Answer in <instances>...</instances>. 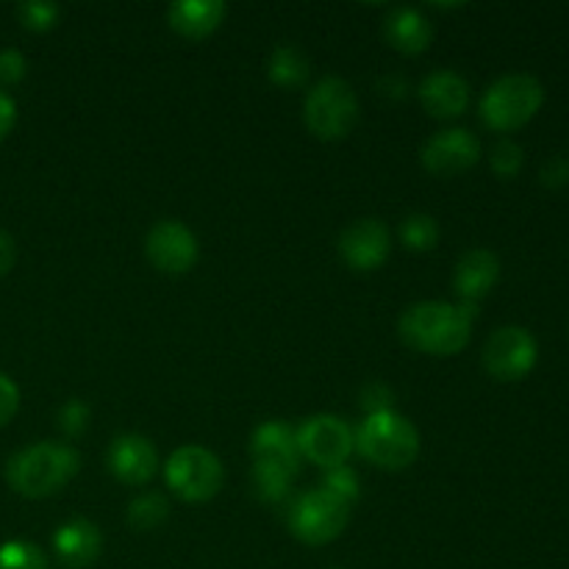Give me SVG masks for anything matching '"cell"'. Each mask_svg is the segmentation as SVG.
Instances as JSON below:
<instances>
[{"mask_svg": "<svg viewBox=\"0 0 569 569\" xmlns=\"http://www.w3.org/2000/svg\"><path fill=\"white\" fill-rule=\"evenodd\" d=\"M267 76L281 89H300L311 76V64L298 44H278L267 64Z\"/></svg>", "mask_w": 569, "mask_h": 569, "instance_id": "ffe728a7", "label": "cell"}, {"mask_svg": "<svg viewBox=\"0 0 569 569\" xmlns=\"http://www.w3.org/2000/svg\"><path fill=\"white\" fill-rule=\"evenodd\" d=\"M106 465L117 481L128 483V487H142L159 470V456H156L153 442L144 439L142 433H120L111 442Z\"/></svg>", "mask_w": 569, "mask_h": 569, "instance_id": "4fadbf2b", "label": "cell"}, {"mask_svg": "<svg viewBox=\"0 0 569 569\" xmlns=\"http://www.w3.org/2000/svg\"><path fill=\"white\" fill-rule=\"evenodd\" d=\"M250 453H253V465L278 467V470L298 476V439H295V428H289L287 422L270 420L256 428L253 439H250Z\"/></svg>", "mask_w": 569, "mask_h": 569, "instance_id": "e0dca14e", "label": "cell"}, {"mask_svg": "<svg viewBox=\"0 0 569 569\" xmlns=\"http://www.w3.org/2000/svg\"><path fill=\"white\" fill-rule=\"evenodd\" d=\"M422 167L439 178L459 176V172L470 170L478 159H481V142L467 128H448L439 131L422 144Z\"/></svg>", "mask_w": 569, "mask_h": 569, "instance_id": "7c38bea8", "label": "cell"}, {"mask_svg": "<svg viewBox=\"0 0 569 569\" xmlns=\"http://www.w3.org/2000/svg\"><path fill=\"white\" fill-rule=\"evenodd\" d=\"M14 122H17V103L11 100V94H6L3 89H0V142L9 137Z\"/></svg>", "mask_w": 569, "mask_h": 569, "instance_id": "d6a6232c", "label": "cell"}, {"mask_svg": "<svg viewBox=\"0 0 569 569\" xmlns=\"http://www.w3.org/2000/svg\"><path fill=\"white\" fill-rule=\"evenodd\" d=\"M361 409L367 415H383V411H395V392L381 381H372L361 389Z\"/></svg>", "mask_w": 569, "mask_h": 569, "instance_id": "f1b7e54d", "label": "cell"}, {"mask_svg": "<svg viewBox=\"0 0 569 569\" xmlns=\"http://www.w3.org/2000/svg\"><path fill=\"white\" fill-rule=\"evenodd\" d=\"M61 9L59 3H48V0H28V3L17 6V20L22 28L33 33H44L59 22Z\"/></svg>", "mask_w": 569, "mask_h": 569, "instance_id": "d4e9b609", "label": "cell"}, {"mask_svg": "<svg viewBox=\"0 0 569 569\" xmlns=\"http://www.w3.org/2000/svg\"><path fill=\"white\" fill-rule=\"evenodd\" d=\"M537 339L522 326H503L489 333L483 345V370L495 381H520L537 367Z\"/></svg>", "mask_w": 569, "mask_h": 569, "instance_id": "ba28073f", "label": "cell"}, {"mask_svg": "<svg viewBox=\"0 0 569 569\" xmlns=\"http://www.w3.org/2000/svg\"><path fill=\"white\" fill-rule=\"evenodd\" d=\"M20 409V389L6 372H0V428L9 426Z\"/></svg>", "mask_w": 569, "mask_h": 569, "instance_id": "4dcf8cb0", "label": "cell"}, {"mask_svg": "<svg viewBox=\"0 0 569 569\" xmlns=\"http://www.w3.org/2000/svg\"><path fill=\"white\" fill-rule=\"evenodd\" d=\"M478 306L422 300L409 306L398 322L400 339L417 353L453 356L467 348L476 326Z\"/></svg>", "mask_w": 569, "mask_h": 569, "instance_id": "6da1fadb", "label": "cell"}, {"mask_svg": "<svg viewBox=\"0 0 569 569\" xmlns=\"http://www.w3.org/2000/svg\"><path fill=\"white\" fill-rule=\"evenodd\" d=\"M545 103V87L537 76L511 72L498 78L481 98V120L500 133L517 131L537 117Z\"/></svg>", "mask_w": 569, "mask_h": 569, "instance_id": "277c9868", "label": "cell"}, {"mask_svg": "<svg viewBox=\"0 0 569 569\" xmlns=\"http://www.w3.org/2000/svg\"><path fill=\"white\" fill-rule=\"evenodd\" d=\"M545 187L550 189H559L569 183V159L567 156H550L548 161L542 164V172H539Z\"/></svg>", "mask_w": 569, "mask_h": 569, "instance_id": "1f68e13d", "label": "cell"}, {"mask_svg": "<svg viewBox=\"0 0 569 569\" xmlns=\"http://www.w3.org/2000/svg\"><path fill=\"white\" fill-rule=\"evenodd\" d=\"M378 89H381L387 98L400 100V98H406V92H409V81H406L403 76H387L378 81Z\"/></svg>", "mask_w": 569, "mask_h": 569, "instance_id": "e575fe53", "label": "cell"}, {"mask_svg": "<svg viewBox=\"0 0 569 569\" xmlns=\"http://www.w3.org/2000/svg\"><path fill=\"white\" fill-rule=\"evenodd\" d=\"M81 456L61 442H37L20 450L6 465V481L22 498H50L76 478Z\"/></svg>", "mask_w": 569, "mask_h": 569, "instance_id": "7a4b0ae2", "label": "cell"}, {"mask_svg": "<svg viewBox=\"0 0 569 569\" xmlns=\"http://www.w3.org/2000/svg\"><path fill=\"white\" fill-rule=\"evenodd\" d=\"M389 250H392V233L378 217L350 222L339 237V256L350 270H381L389 259Z\"/></svg>", "mask_w": 569, "mask_h": 569, "instance_id": "8fae6325", "label": "cell"}, {"mask_svg": "<svg viewBox=\"0 0 569 569\" xmlns=\"http://www.w3.org/2000/svg\"><path fill=\"white\" fill-rule=\"evenodd\" d=\"M353 445L367 461L381 470H406L420 456V433L409 417L398 411L367 415L359 431L353 433Z\"/></svg>", "mask_w": 569, "mask_h": 569, "instance_id": "3957f363", "label": "cell"}, {"mask_svg": "<svg viewBox=\"0 0 569 569\" xmlns=\"http://www.w3.org/2000/svg\"><path fill=\"white\" fill-rule=\"evenodd\" d=\"M14 261H17L14 239H11V233H6L3 228H0V278L9 276L11 267H14Z\"/></svg>", "mask_w": 569, "mask_h": 569, "instance_id": "836d02e7", "label": "cell"}, {"mask_svg": "<svg viewBox=\"0 0 569 569\" xmlns=\"http://www.w3.org/2000/svg\"><path fill=\"white\" fill-rule=\"evenodd\" d=\"M400 242L409 250H415V253L433 250L439 242V222L431 214H422V211L409 214L400 222Z\"/></svg>", "mask_w": 569, "mask_h": 569, "instance_id": "7402d4cb", "label": "cell"}, {"mask_svg": "<svg viewBox=\"0 0 569 569\" xmlns=\"http://www.w3.org/2000/svg\"><path fill=\"white\" fill-rule=\"evenodd\" d=\"M303 122L322 142H339L359 122V98L345 78H320L303 100Z\"/></svg>", "mask_w": 569, "mask_h": 569, "instance_id": "5b68a950", "label": "cell"}, {"mask_svg": "<svg viewBox=\"0 0 569 569\" xmlns=\"http://www.w3.org/2000/svg\"><path fill=\"white\" fill-rule=\"evenodd\" d=\"M292 472L278 470V467L253 465V489L264 503H281L289 495V489H292Z\"/></svg>", "mask_w": 569, "mask_h": 569, "instance_id": "603a6c76", "label": "cell"}, {"mask_svg": "<svg viewBox=\"0 0 569 569\" xmlns=\"http://www.w3.org/2000/svg\"><path fill=\"white\" fill-rule=\"evenodd\" d=\"M228 6L222 0H178L167 6V22L187 39H206L226 22Z\"/></svg>", "mask_w": 569, "mask_h": 569, "instance_id": "d6986e66", "label": "cell"}, {"mask_svg": "<svg viewBox=\"0 0 569 569\" xmlns=\"http://www.w3.org/2000/svg\"><path fill=\"white\" fill-rule=\"evenodd\" d=\"M53 550L56 559L67 569H87L98 561L100 550H103V537L92 520L72 517L53 533Z\"/></svg>", "mask_w": 569, "mask_h": 569, "instance_id": "2e32d148", "label": "cell"}, {"mask_svg": "<svg viewBox=\"0 0 569 569\" xmlns=\"http://www.w3.org/2000/svg\"><path fill=\"white\" fill-rule=\"evenodd\" d=\"M383 37L398 53L420 56L433 42V26L415 6H398L383 20Z\"/></svg>", "mask_w": 569, "mask_h": 569, "instance_id": "ac0fdd59", "label": "cell"}, {"mask_svg": "<svg viewBox=\"0 0 569 569\" xmlns=\"http://www.w3.org/2000/svg\"><path fill=\"white\" fill-rule=\"evenodd\" d=\"M522 161H526V153H522L520 144L509 137L498 139L492 153H489V164H492V170L498 172L500 178H515L517 172L522 170Z\"/></svg>", "mask_w": 569, "mask_h": 569, "instance_id": "4316f807", "label": "cell"}, {"mask_svg": "<svg viewBox=\"0 0 569 569\" xmlns=\"http://www.w3.org/2000/svg\"><path fill=\"white\" fill-rule=\"evenodd\" d=\"M164 481L176 498L187 500V503H206L226 483V467L209 448L183 445L167 459Z\"/></svg>", "mask_w": 569, "mask_h": 569, "instance_id": "8992f818", "label": "cell"}, {"mask_svg": "<svg viewBox=\"0 0 569 569\" xmlns=\"http://www.w3.org/2000/svg\"><path fill=\"white\" fill-rule=\"evenodd\" d=\"M320 489H326L328 495H333V498L342 500V503H348V506H353L356 500H359V495H361L359 476H356V472L350 470L348 465H339V467H331V470H322Z\"/></svg>", "mask_w": 569, "mask_h": 569, "instance_id": "cb8c5ba5", "label": "cell"}, {"mask_svg": "<svg viewBox=\"0 0 569 569\" xmlns=\"http://www.w3.org/2000/svg\"><path fill=\"white\" fill-rule=\"evenodd\" d=\"M144 256L167 276H183L198 264V237L178 220H161L144 237Z\"/></svg>", "mask_w": 569, "mask_h": 569, "instance_id": "30bf717a", "label": "cell"}, {"mask_svg": "<svg viewBox=\"0 0 569 569\" xmlns=\"http://www.w3.org/2000/svg\"><path fill=\"white\" fill-rule=\"evenodd\" d=\"M170 517V503L164 495L159 492H144L133 498L126 509V520L133 531H153L161 522Z\"/></svg>", "mask_w": 569, "mask_h": 569, "instance_id": "44dd1931", "label": "cell"}, {"mask_svg": "<svg viewBox=\"0 0 569 569\" xmlns=\"http://www.w3.org/2000/svg\"><path fill=\"white\" fill-rule=\"evenodd\" d=\"M28 59L17 48L0 50V87H14L26 78Z\"/></svg>", "mask_w": 569, "mask_h": 569, "instance_id": "f546056e", "label": "cell"}, {"mask_svg": "<svg viewBox=\"0 0 569 569\" xmlns=\"http://www.w3.org/2000/svg\"><path fill=\"white\" fill-rule=\"evenodd\" d=\"M0 569H48V559L33 542L0 545Z\"/></svg>", "mask_w": 569, "mask_h": 569, "instance_id": "484cf974", "label": "cell"}, {"mask_svg": "<svg viewBox=\"0 0 569 569\" xmlns=\"http://www.w3.org/2000/svg\"><path fill=\"white\" fill-rule=\"evenodd\" d=\"M417 94L422 109L437 120H453L470 106V83L456 70H433L431 76L422 78Z\"/></svg>", "mask_w": 569, "mask_h": 569, "instance_id": "5bb4252c", "label": "cell"}, {"mask_svg": "<svg viewBox=\"0 0 569 569\" xmlns=\"http://www.w3.org/2000/svg\"><path fill=\"white\" fill-rule=\"evenodd\" d=\"M500 278V259L487 248L467 250L459 259L453 272V289L459 295V303L478 306V300L487 298Z\"/></svg>", "mask_w": 569, "mask_h": 569, "instance_id": "9a60e30c", "label": "cell"}, {"mask_svg": "<svg viewBox=\"0 0 569 569\" xmlns=\"http://www.w3.org/2000/svg\"><path fill=\"white\" fill-rule=\"evenodd\" d=\"M56 420H59L61 433H67V437H81V433H87L89 420H92V409H89L83 400L70 398L59 409V417H56Z\"/></svg>", "mask_w": 569, "mask_h": 569, "instance_id": "83f0119b", "label": "cell"}, {"mask_svg": "<svg viewBox=\"0 0 569 569\" xmlns=\"http://www.w3.org/2000/svg\"><path fill=\"white\" fill-rule=\"evenodd\" d=\"M295 439H298L300 456H306L320 470L345 465L356 450L353 431L337 415L309 417V420L300 422V428H295Z\"/></svg>", "mask_w": 569, "mask_h": 569, "instance_id": "9c48e42d", "label": "cell"}, {"mask_svg": "<svg viewBox=\"0 0 569 569\" xmlns=\"http://www.w3.org/2000/svg\"><path fill=\"white\" fill-rule=\"evenodd\" d=\"M350 522V506L328 495L326 489H311V492L300 495L292 506H289L287 526L298 542L309 545V548H320V545L333 542L342 537V531Z\"/></svg>", "mask_w": 569, "mask_h": 569, "instance_id": "52a82bcc", "label": "cell"}]
</instances>
